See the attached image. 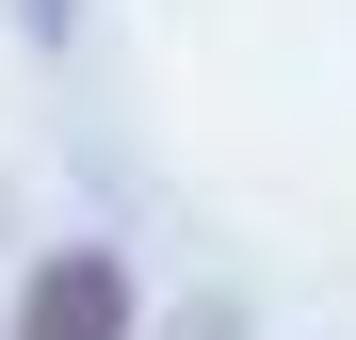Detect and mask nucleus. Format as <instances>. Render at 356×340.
Wrapping results in <instances>:
<instances>
[{
    "instance_id": "1",
    "label": "nucleus",
    "mask_w": 356,
    "mask_h": 340,
    "mask_svg": "<svg viewBox=\"0 0 356 340\" xmlns=\"http://www.w3.org/2000/svg\"><path fill=\"white\" fill-rule=\"evenodd\" d=\"M17 340H130V275H113L97 243L33 259V292H17Z\"/></svg>"
}]
</instances>
